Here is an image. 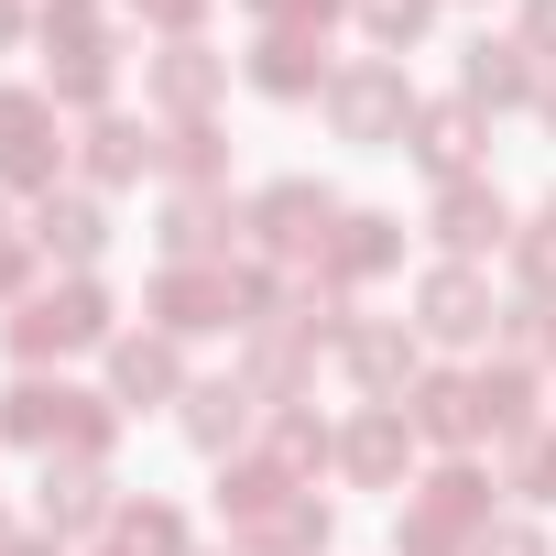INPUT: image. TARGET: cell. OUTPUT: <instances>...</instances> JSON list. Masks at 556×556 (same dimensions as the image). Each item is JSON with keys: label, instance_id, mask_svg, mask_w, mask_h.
<instances>
[{"label": "cell", "instance_id": "9c48e42d", "mask_svg": "<svg viewBox=\"0 0 556 556\" xmlns=\"http://www.w3.org/2000/svg\"><path fill=\"white\" fill-rule=\"evenodd\" d=\"M339 371L361 382V404H404V393L426 382L415 317H350V328H339Z\"/></svg>", "mask_w": 556, "mask_h": 556}, {"label": "cell", "instance_id": "7a4b0ae2", "mask_svg": "<svg viewBox=\"0 0 556 556\" xmlns=\"http://www.w3.org/2000/svg\"><path fill=\"white\" fill-rule=\"evenodd\" d=\"M491 469L480 458H437L415 491H404V513H393V556H469L502 513H491Z\"/></svg>", "mask_w": 556, "mask_h": 556}, {"label": "cell", "instance_id": "ffe728a7", "mask_svg": "<svg viewBox=\"0 0 556 556\" xmlns=\"http://www.w3.org/2000/svg\"><path fill=\"white\" fill-rule=\"evenodd\" d=\"M404 415H415V437L447 447V458H469V447L491 437V415H480V371H426V382L404 393Z\"/></svg>", "mask_w": 556, "mask_h": 556}, {"label": "cell", "instance_id": "836d02e7", "mask_svg": "<svg viewBox=\"0 0 556 556\" xmlns=\"http://www.w3.org/2000/svg\"><path fill=\"white\" fill-rule=\"evenodd\" d=\"M513 295H556V197L513 229Z\"/></svg>", "mask_w": 556, "mask_h": 556}, {"label": "cell", "instance_id": "f6af8a7d", "mask_svg": "<svg viewBox=\"0 0 556 556\" xmlns=\"http://www.w3.org/2000/svg\"><path fill=\"white\" fill-rule=\"evenodd\" d=\"M99 556H121V545H110V534H99Z\"/></svg>", "mask_w": 556, "mask_h": 556}, {"label": "cell", "instance_id": "4316f807", "mask_svg": "<svg viewBox=\"0 0 556 556\" xmlns=\"http://www.w3.org/2000/svg\"><path fill=\"white\" fill-rule=\"evenodd\" d=\"M34 34H45V66L55 55H121L110 0H34Z\"/></svg>", "mask_w": 556, "mask_h": 556}, {"label": "cell", "instance_id": "7c38bea8", "mask_svg": "<svg viewBox=\"0 0 556 556\" xmlns=\"http://www.w3.org/2000/svg\"><path fill=\"white\" fill-rule=\"evenodd\" d=\"M415 447H426V437H415L404 404H361V415L339 426V480H350V491H404V480H415Z\"/></svg>", "mask_w": 556, "mask_h": 556}, {"label": "cell", "instance_id": "8992f818", "mask_svg": "<svg viewBox=\"0 0 556 556\" xmlns=\"http://www.w3.org/2000/svg\"><path fill=\"white\" fill-rule=\"evenodd\" d=\"M66 175V110L45 88H0V197H55Z\"/></svg>", "mask_w": 556, "mask_h": 556}, {"label": "cell", "instance_id": "4fadbf2b", "mask_svg": "<svg viewBox=\"0 0 556 556\" xmlns=\"http://www.w3.org/2000/svg\"><path fill=\"white\" fill-rule=\"evenodd\" d=\"M142 317H153L164 339H207V328H240L229 262H164V273H153V295H142Z\"/></svg>", "mask_w": 556, "mask_h": 556}, {"label": "cell", "instance_id": "d6986e66", "mask_svg": "<svg viewBox=\"0 0 556 556\" xmlns=\"http://www.w3.org/2000/svg\"><path fill=\"white\" fill-rule=\"evenodd\" d=\"M110 404L142 415V404H186V339L142 328V339H110Z\"/></svg>", "mask_w": 556, "mask_h": 556}, {"label": "cell", "instance_id": "74e56055", "mask_svg": "<svg viewBox=\"0 0 556 556\" xmlns=\"http://www.w3.org/2000/svg\"><path fill=\"white\" fill-rule=\"evenodd\" d=\"M34 262H45L34 229H0V306H23V295H34Z\"/></svg>", "mask_w": 556, "mask_h": 556}, {"label": "cell", "instance_id": "b9f144b4", "mask_svg": "<svg viewBox=\"0 0 556 556\" xmlns=\"http://www.w3.org/2000/svg\"><path fill=\"white\" fill-rule=\"evenodd\" d=\"M534 121H545V142H556V77H545V88H534Z\"/></svg>", "mask_w": 556, "mask_h": 556}, {"label": "cell", "instance_id": "d4e9b609", "mask_svg": "<svg viewBox=\"0 0 556 556\" xmlns=\"http://www.w3.org/2000/svg\"><path fill=\"white\" fill-rule=\"evenodd\" d=\"M306 480H285V469H273V458H218V513H229V534H251V523H273V513H285Z\"/></svg>", "mask_w": 556, "mask_h": 556}, {"label": "cell", "instance_id": "1f68e13d", "mask_svg": "<svg viewBox=\"0 0 556 556\" xmlns=\"http://www.w3.org/2000/svg\"><path fill=\"white\" fill-rule=\"evenodd\" d=\"M502 361L556 371V295H502Z\"/></svg>", "mask_w": 556, "mask_h": 556}, {"label": "cell", "instance_id": "cb8c5ba5", "mask_svg": "<svg viewBox=\"0 0 556 556\" xmlns=\"http://www.w3.org/2000/svg\"><path fill=\"white\" fill-rule=\"evenodd\" d=\"M153 153H164V131L153 121H131V110H99L88 131H77V175L110 197V186H131V175H153Z\"/></svg>", "mask_w": 556, "mask_h": 556}, {"label": "cell", "instance_id": "603a6c76", "mask_svg": "<svg viewBox=\"0 0 556 556\" xmlns=\"http://www.w3.org/2000/svg\"><path fill=\"white\" fill-rule=\"evenodd\" d=\"M251 415H262V393L229 371V382H186V404H175V426H186V447L218 469V458H240V437H251Z\"/></svg>", "mask_w": 556, "mask_h": 556}, {"label": "cell", "instance_id": "7402d4cb", "mask_svg": "<svg viewBox=\"0 0 556 556\" xmlns=\"http://www.w3.org/2000/svg\"><path fill=\"white\" fill-rule=\"evenodd\" d=\"M218 88H229V55H207V45H164V55H142V99H153L164 121H207Z\"/></svg>", "mask_w": 556, "mask_h": 556}, {"label": "cell", "instance_id": "484cf974", "mask_svg": "<svg viewBox=\"0 0 556 556\" xmlns=\"http://www.w3.org/2000/svg\"><path fill=\"white\" fill-rule=\"evenodd\" d=\"M491 480H502L523 513H545V502H556V415H534L523 437H502V469H491Z\"/></svg>", "mask_w": 556, "mask_h": 556}, {"label": "cell", "instance_id": "60d3db41", "mask_svg": "<svg viewBox=\"0 0 556 556\" xmlns=\"http://www.w3.org/2000/svg\"><path fill=\"white\" fill-rule=\"evenodd\" d=\"M0 556H66V545H55L45 523H23V534H12V545H0Z\"/></svg>", "mask_w": 556, "mask_h": 556}, {"label": "cell", "instance_id": "d590c367", "mask_svg": "<svg viewBox=\"0 0 556 556\" xmlns=\"http://www.w3.org/2000/svg\"><path fill=\"white\" fill-rule=\"evenodd\" d=\"M131 12H142V23L164 34V45H197V34H207V12H218V0H131Z\"/></svg>", "mask_w": 556, "mask_h": 556}, {"label": "cell", "instance_id": "7bdbcfd3", "mask_svg": "<svg viewBox=\"0 0 556 556\" xmlns=\"http://www.w3.org/2000/svg\"><path fill=\"white\" fill-rule=\"evenodd\" d=\"M12 534H23V523H12V513H0V545H12Z\"/></svg>", "mask_w": 556, "mask_h": 556}, {"label": "cell", "instance_id": "5bb4252c", "mask_svg": "<svg viewBox=\"0 0 556 556\" xmlns=\"http://www.w3.org/2000/svg\"><path fill=\"white\" fill-rule=\"evenodd\" d=\"M23 229H34V251H45V262L88 273V262L110 251V197H99V186H55V197H34V207H23Z\"/></svg>", "mask_w": 556, "mask_h": 556}, {"label": "cell", "instance_id": "277c9868", "mask_svg": "<svg viewBox=\"0 0 556 556\" xmlns=\"http://www.w3.org/2000/svg\"><path fill=\"white\" fill-rule=\"evenodd\" d=\"M317 110H328V131H339V142H361V153H393V142L415 131V110H426V99H415L404 55H350V66L328 77V99H317Z\"/></svg>", "mask_w": 556, "mask_h": 556}, {"label": "cell", "instance_id": "8fae6325", "mask_svg": "<svg viewBox=\"0 0 556 556\" xmlns=\"http://www.w3.org/2000/svg\"><path fill=\"white\" fill-rule=\"evenodd\" d=\"M153 240H164V262H240L251 218L229 207V186H175L153 207Z\"/></svg>", "mask_w": 556, "mask_h": 556}, {"label": "cell", "instance_id": "5b68a950", "mask_svg": "<svg viewBox=\"0 0 556 556\" xmlns=\"http://www.w3.org/2000/svg\"><path fill=\"white\" fill-rule=\"evenodd\" d=\"M415 339H426V350H480V339H502V295H491L480 262H426V273H415Z\"/></svg>", "mask_w": 556, "mask_h": 556}, {"label": "cell", "instance_id": "8d00e7d4", "mask_svg": "<svg viewBox=\"0 0 556 556\" xmlns=\"http://www.w3.org/2000/svg\"><path fill=\"white\" fill-rule=\"evenodd\" d=\"M513 45H523V55L556 77V0H513Z\"/></svg>", "mask_w": 556, "mask_h": 556}, {"label": "cell", "instance_id": "f35d334b", "mask_svg": "<svg viewBox=\"0 0 556 556\" xmlns=\"http://www.w3.org/2000/svg\"><path fill=\"white\" fill-rule=\"evenodd\" d=\"M469 556H545V534H534V513H502V523H491Z\"/></svg>", "mask_w": 556, "mask_h": 556}, {"label": "cell", "instance_id": "ee69618b", "mask_svg": "<svg viewBox=\"0 0 556 556\" xmlns=\"http://www.w3.org/2000/svg\"><path fill=\"white\" fill-rule=\"evenodd\" d=\"M197 556H240V545H197Z\"/></svg>", "mask_w": 556, "mask_h": 556}, {"label": "cell", "instance_id": "ba28073f", "mask_svg": "<svg viewBox=\"0 0 556 556\" xmlns=\"http://www.w3.org/2000/svg\"><path fill=\"white\" fill-rule=\"evenodd\" d=\"M426 240H437V262H491V251H513V197L491 175H458L426 197Z\"/></svg>", "mask_w": 556, "mask_h": 556}, {"label": "cell", "instance_id": "e0dca14e", "mask_svg": "<svg viewBox=\"0 0 556 556\" xmlns=\"http://www.w3.org/2000/svg\"><path fill=\"white\" fill-rule=\"evenodd\" d=\"M404 153H415L437 186H458V175H480V153H491V110H469V99H426L415 131H404Z\"/></svg>", "mask_w": 556, "mask_h": 556}, {"label": "cell", "instance_id": "6da1fadb", "mask_svg": "<svg viewBox=\"0 0 556 556\" xmlns=\"http://www.w3.org/2000/svg\"><path fill=\"white\" fill-rule=\"evenodd\" d=\"M121 437V404L110 393H77L66 371H23L0 393V447H34V458H110Z\"/></svg>", "mask_w": 556, "mask_h": 556}, {"label": "cell", "instance_id": "9a60e30c", "mask_svg": "<svg viewBox=\"0 0 556 556\" xmlns=\"http://www.w3.org/2000/svg\"><path fill=\"white\" fill-rule=\"evenodd\" d=\"M240 77H251V99H273V110H306V99H328V34H262L251 55H240Z\"/></svg>", "mask_w": 556, "mask_h": 556}, {"label": "cell", "instance_id": "3957f363", "mask_svg": "<svg viewBox=\"0 0 556 556\" xmlns=\"http://www.w3.org/2000/svg\"><path fill=\"white\" fill-rule=\"evenodd\" d=\"M121 328H110V285L99 273H55V285H34L23 306H12V361L23 371H45V361H77V350H110Z\"/></svg>", "mask_w": 556, "mask_h": 556}, {"label": "cell", "instance_id": "f546056e", "mask_svg": "<svg viewBox=\"0 0 556 556\" xmlns=\"http://www.w3.org/2000/svg\"><path fill=\"white\" fill-rule=\"evenodd\" d=\"M110 545H121V556H197V545H186V513H175L164 491H142V502L121 491V513H110Z\"/></svg>", "mask_w": 556, "mask_h": 556}, {"label": "cell", "instance_id": "f1b7e54d", "mask_svg": "<svg viewBox=\"0 0 556 556\" xmlns=\"http://www.w3.org/2000/svg\"><path fill=\"white\" fill-rule=\"evenodd\" d=\"M153 175H175V186H229V131H218V121H164Z\"/></svg>", "mask_w": 556, "mask_h": 556}, {"label": "cell", "instance_id": "30bf717a", "mask_svg": "<svg viewBox=\"0 0 556 556\" xmlns=\"http://www.w3.org/2000/svg\"><path fill=\"white\" fill-rule=\"evenodd\" d=\"M110 513H121V480H110V458H45V469H34V523H45L55 545H77V534H110Z\"/></svg>", "mask_w": 556, "mask_h": 556}, {"label": "cell", "instance_id": "bcb514c9", "mask_svg": "<svg viewBox=\"0 0 556 556\" xmlns=\"http://www.w3.org/2000/svg\"><path fill=\"white\" fill-rule=\"evenodd\" d=\"M0 207H12V197H0ZM0 229H12V218H0Z\"/></svg>", "mask_w": 556, "mask_h": 556}, {"label": "cell", "instance_id": "83f0119b", "mask_svg": "<svg viewBox=\"0 0 556 556\" xmlns=\"http://www.w3.org/2000/svg\"><path fill=\"white\" fill-rule=\"evenodd\" d=\"M285 480H317V469H339V426L328 415H306V404H273V447H262Z\"/></svg>", "mask_w": 556, "mask_h": 556}, {"label": "cell", "instance_id": "44dd1931", "mask_svg": "<svg viewBox=\"0 0 556 556\" xmlns=\"http://www.w3.org/2000/svg\"><path fill=\"white\" fill-rule=\"evenodd\" d=\"M317 350H328V339H317V328H295V317H273V328H251V339H240V382L262 393V415L306 393V371H317Z\"/></svg>", "mask_w": 556, "mask_h": 556}, {"label": "cell", "instance_id": "e575fe53", "mask_svg": "<svg viewBox=\"0 0 556 556\" xmlns=\"http://www.w3.org/2000/svg\"><path fill=\"white\" fill-rule=\"evenodd\" d=\"M240 12H251L262 34H328V23L350 12V0H240Z\"/></svg>", "mask_w": 556, "mask_h": 556}, {"label": "cell", "instance_id": "d6a6232c", "mask_svg": "<svg viewBox=\"0 0 556 556\" xmlns=\"http://www.w3.org/2000/svg\"><path fill=\"white\" fill-rule=\"evenodd\" d=\"M447 12V0H350V23L371 34V55H404V45H426V23Z\"/></svg>", "mask_w": 556, "mask_h": 556}, {"label": "cell", "instance_id": "4dcf8cb0", "mask_svg": "<svg viewBox=\"0 0 556 556\" xmlns=\"http://www.w3.org/2000/svg\"><path fill=\"white\" fill-rule=\"evenodd\" d=\"M45 99L77 110V121H99V110L121 99V55H55V66H45Z\"/></svg>", "mask_w": 556, "mask_h": 556}, {"label": "cell", "instance_id": "2e32d148", "mask_svg": "<svg viewBox=\"0 0 556 556\" xmlns=\"http://www.w3.org/2000/svg\"><path fill=\"white\" fill-rule=\"evenodd\" d=\"M393 262H404V218H393V207H339V229H328V251H317L328 285L361 295V285H382Z\"/></svg>", "mask_w": 556, "mask_h": 556}, {"label": "cell", "instance_id": "ab89813d", "mask_svg": "<svg viewBox=\"0 0 556 556\" xmlns=\"http://www.w3.org/2000/svg\"><path fill=\"white\" fill-rule=\"evenodd\" d=\"M23 34H34V0H0V55H12Z\"/></svg>", "mask_w": 556, "mask_h": 556}, {"label": "cell", "instance_id": "ac0fdd59", "mask_svg": "<svg viewBox=\"0 0 556 556\" xmlns=\"http://www.w3.org/2000/svg\"><path fill=\"white\" fill-rule=\"evenodd\" d=\"M534 88H545V66H534L513 34H469V45H458V99H469V110H534Z\"/></svg>", "mask_w": 556, "mask_h": 556}, {"label": "cell", "instance_id": "52a82bcc", "mask_svg": "<svg viewBox=\"0 0 556 556\" xmlns=\"http://www.w3.org/2000/svg\"><path fill=\"white\" fill-rule=\"evenodd\" d=\"M240 218H251V251H262V262H317L328 229H339V186H317V175H273Z\"/></svg>", "mask_w": 556, "mask_h": 556}]
</instances>
